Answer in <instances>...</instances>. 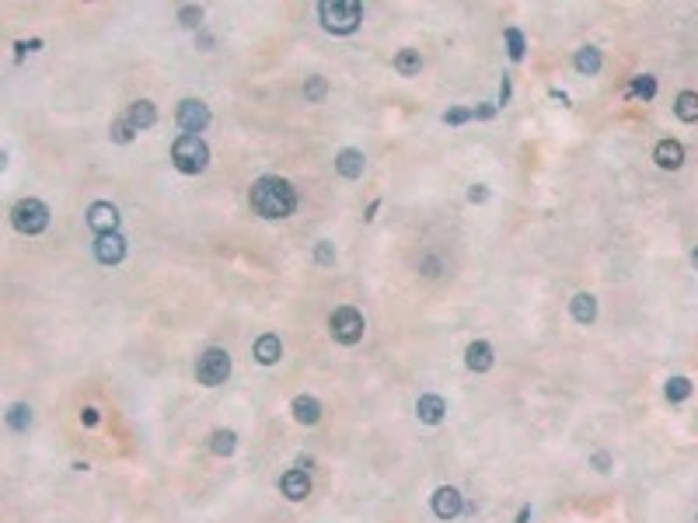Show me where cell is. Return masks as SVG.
Here are the masks:
<instances>
[{
	"label": "cell",
	"mask_w": 698,
	"mask_h": 523,
	"mask_svg": "<svg viewBox=\"0 0 698 523\" xmlns=\"http://www.w3.org/2000/svg\"><path fill=\"white\" fill-rule=\"evenodd\" d=\"M363 168H367V157H363V150H356V147H346V150H339L335 154V171L342 175V178H360L363 175Z\"/></svg>",
	"instance_id": "12"
},
{
	"label": "cell",
	"mask_w": 698,
	"mask_h": 523,
	"mask_svg": "<svg viewBox=\"0 0 698 523\" xmlns=\"http://www.w3.org/2000/svg\"><path fill=\"white\" fill-rule=\"evenodd\" d=\"M234 446H238L234 429H216V432L209 436V450H213L216 457H231V454H234Z\"/></svg>",
	"instance_id": "23"
},
{
	"label": "cell",
	"mask_w": 698,
	"mask_h": 523,
	"mask_svg": "<svg viewBox=\"0 0 698 523\" xmlns=\"http://www.w3.org/2000/svg\"><path fill=\"white\" fill-rule=\"evenodd\" d=\"M465 363H468V370H472V373H486V370H493V363H496L493 345H489V342H482V338H475V342L468 345V352H465Z\"/></svg>",
	"instance_id": "15"
},
{
	"label": "cell",
	"mask_w": 698,
	"mask_h": 523,
	"mask_svg": "<svg viewBox=\"0 0 698 523\" xmlns=\"http://www.w3.org/2000/svg\"><path fill=\"white\" fill-rule=\"evenodd\" d=\"M531 520V506H520V513H517V523H527Z\"/></svg>",
	"instance_id": "39"
},
{
	"label": "cell",
	"mask_w": 698,
	"mask_h": 523,
	"mask_svg": "<svg viewBox=\"0 0 698 523\" xmlns=\"http://www.w3.org/2000/svg\"><path fill=\"white\" fill-rule=\"evenodd\" d=\"M304 95H307V102H321V98L328 95V84H325V77H307V84H304Z\"/></svg>",
	"instance_id": "31"
},
{
	"label": "cell",
	"mask_w": 698,
	"mask_h": 523,
	"mask_svg": "<svg viewBox=\"0 0 698 523\" xmlns=\"http://www.w3.org/2000/svg\"><path fill=\"white\" fill-rule=\"evenodd\" d=\"M179 25H182V28H200L202 25L200 4H182V7H179Z\"/></svg>",
	"instance_id": "29"
},
{
	"label": "cell",
	"mask_w": 698,
	"mask_h": 523,
	"mask_svg": "<svg viewBox=\"0 0 698 523\" xmlns=\"http://www.w3.org/2000/svg\"><path fill=\"white\" fill-rule=\"evenodd\" d=\"M653 161H657L664 171H678V168L685 164V147H681L678 140H660V143L653 147Z\"/></svg>",
	"instance_id": "11"
},
{
	"label": "cell",
	"mask_w": 698,
	"mask_h": 523,
	"mask_svg": "<svg viewBox=\"0 0 698 523\" xmlns=\"http://www.w3.org/2000/svg\"><path fill=\"white\" fill-rule=\"evenodd\" d=\"M290 412H294V418H297L300 425H314L321 418V402L314 395H297L294 405H290Z\"/></svg>",
	"instance_id": "16"
},
{
	"label": "cell",
	"mask_w": 698,
	"mask_h": 523,
	"mask_svg": "<svg viewBox=\"0 0 698 523\" xmlns=\"http://www.w3.org/2000/svg\"><path fill=\"white\" fill-rule=\"evenodd\" d=\"M252 209L262 216V220H283L297 209V189L280 178V175H266L252 185Z\"/></svg>",
	"instance_id": "1"
},
{
	"label": "cell",
	"mask_w": 698,
	"mask_h": 523,
	"mask_svg": "<svg viewBox=\"0 0 698 523\" xmlns=\"http://www.w3.org/2000/svg\"><path fill=\"white\" fill-rule=\"evenodd\" d=\"M664 391H667V402H674V405L678 402H688L692 398V380L688 377H671Z\"/></svg>",
	"instance_id": "28"
},
{
	"label": "cell",
	"mask_w": 698,
	"mask_h": 523,
	"mask_svg": "<svg viewBox=\"0 0 698 523\" xmlns=\"http://www.w3.org/2000/svg\"><path fill=\"white\" fill-rule=\"evenodd\" d=\"M81 422H84L88 429H95V425H98V422H101L98 409H84V412H81Z\"/></svg>",
	"instance_id": "34"
},
{
	"label": "cell",
	"mask_w": 698,
	"mask_h": 523,
	"mask_svg": "<svg viewBox=\"0 0 698 523\" xmlns=\"http://www.w3.org/2000/svg\"><path fill=\"white\" fill-rule=\"evenodd\" d=\"M692 262H695V265H698V248H695V255H692Z\"/></svg>",
	"instance_id": "41"
},
{
	"label": "cell",
	"mask_w": 698,
	"mask_h": 523,
	"mask_svg": "<svg viewBox=\"0 0 698 523\" xmlns=\"http://www.w3.org/2000/svg\"><path fill=\"white\" fill-rule=\"evenodd\" d=\"M179 126L186 129V133H193V136H200L202 129L209 126V108L200 102V98H186V102L179 105Z\"/></svg>",
	"instance_id": "7"
},
{
	"label": "cell",
	"mask_w": 698,
	"mask_h": 523,
	"mask_svg": "<svg viewBox=\"0 0 698 523\" xmlns=\"http://www.w3.org/2000/svg\"><path fill=\"white\" fill-rule=\"evenodd\" d=\"M129 122L136 126V129H150L154 122H157V108H154V102H147V98H140V102H133L129 105Z\"/></svg>",
	"instance_id": "19"
},
{
	"label": "cell",
	"mask_w": 698,
	"mask_h": 523,
	"mask_svg": "<svg viewBox=\"0 0 698 523\" xmlns=\"http://www.w3.org/2000/svg\"><path fill=\"white\" fill-rule=\"evenodd\" d=\"M28 425H32V409H28L25 402H18V405H11V409H7V429L25 432Z\"/></svg>",
	"instance_id": "25"
},
{
	"label": "cell",
	"mask_w": 698,
	"mask_h": 523,
	"mask_svg": "<svg viewBox=\"0 0 698 523\" xmlns=\"http://www.w3.org/2000/svg\"><path fill=\"white\" fill-rule=\"evenodd\" d=\"M594 468H597L600 475H604V471H611V457H607L604 450H597V454H594Z\"/></svg>",
	"instance_id": "35"
},
{
	"label": "cell",
	"mask_w": 698,
	"mask_h": 523,
	"mask_svg": "<svg viewBox=\"0 0 698 523\" xmlns=\"http://www.w3.org/2000/svg\"><path fill=\"white\" fill-rule=\"evenodd\" d=\"M172 161H175V168L182 175H200V171H206V164H209V147L202 143L200 136L182 133L172 143Z\"/></svg>",
	"instance_id": "3"
},
{
	"label": "cell",
	"mask_w": 698,
	"mask_h": 523,
	"mask_svg": "<svg viewBox=\"0 0 698 523\" xmlns=\"http://www.w3.org/2000/svg\"><path fill=\"white\" fill-rule=\"evenodd\" d=\"M569 311H573V321H576V324H594V321H597V300H594L590 293H576L573 304H569Z\"/></svg>",
	"instance_id": "18"
},
{
	"label": "cell",
	"mask_w": 698,
	"mask_h": 523,
	"mask_svg": "<svg viewBox=\"0 0 698 523\" xmlns=\"http://www.w3.org/2000/svg\"><path fill=\"white\" fill-rule=\"evenodd\" d=\"M419 269H426V276H437V272H440V262H437V258H422Z\"/></svg>",
	"instance_id": "37"
},
{
	"label": "cell",
	"mask_w": 698,
	"mask_h": 523,
	"mask_svg": "<svg viewBox=\"0 0 698 523\" xmlns=\"http://www.w3.org/2000/svg\"><path fill=\"white\" fill-rule=\"evenodd\" d=\"M318 18L321 28L332 35H353L363 21V7L360 0H321L318 4Z\"/></svg>",
	"instance_id": "2"
},
{
	"label": "cell",
	"mask_w": 698,
	"mask_h": 523,
	"mask_svg": "<svg viewBox=\"0 0 698 523\" xmlns=\"http://www.w3.org/2000/svg\"><path fill=\"white\" fill-rule=\"evenodd\" d=\"M11 223H14L18 234L35 237V234H42L49 227V206L42 199H18L11 206Z\"/></svg>",
	"instance_id": "4"
},
{
	"label": "cell",
	"mask_w": 698,
	"mask_h": 523,
	"mask_svg": "<svg viewBox=\"0 0 698 523\" xmlns=\"http://www.w3.org/2000/svg\"><path fill=\"white\" fill-rule=\"evenodd\" d=\"M84 220H88V227L95 230V234H115L119 230V209L112 206V203H91L88 213H84Z\"/></svg>",
	"instance_id": "9"
},
{
	"label": "cell",
	"mask_w": 698,
	"mask_h": 523,
	"mask_svg": "<svg viewBox=\"0 0 698 523\" xmlns=\"http://www.w3.org/2000/svg\"><path fill=\"white\" fill-rule=\"evenodd\" d=\"M628 95H632V98H642V102H653V95H657V77H649V74H639V77L632 81Z\"/></svg>",
	"instance_id": "27"
},
{
	"label": "cell",
	"mask_w": 698,
	"mask_h": 523,
	"mask_svg": "<svg viewBox=\"0 0 698 523\" xmlns=\"http://www.w3.org/2000/svg\"><path fill=\"white\" fill-rule=\"evenodd\" d=\"M496 115V105H475V119H493Z\"/></svg>",
	"instance_id": "36"
},
{
	"label": "cell",
	"mask_w": 698,
	"mask_h": 523,
	"mask_svg": "<svg viewBox=\"0 0 698 523\" xmlns=\"http://www.w3.org/2000/svg\"><path fill=\"white\" fill-rule=\"evenodd\" d=\"M395 70H399L401 77H415V74L422 70V56H419V49H399V56H395Z\"/></svg>",
	"instance_id": "22"
},
{
	"label": "cell",
	"mask_w": 698,
	"mask_h": 523,
	"mask_svg": "<svg viewBox=\"0 0 698 523\" xmlns=\"http://www.w3.org/2000/svg\"><path fill=\"white\" fill-rule=\"evenodd\" d=\"M227 377H231V352L220 349V345H209L200 359H196V380L206 384V388H216V384H224Z\"/></svg>",
	"instance_id": "5"
},
{
	"label": "cell",
	"mask_w": 698,
	"mask_h": 523,
	"mask_svg": "<svg viewBox=\"0 0 698 523\" xmlns=\"http://www.w3.org/2000/svg\"><path fill=\"white\" fill-rule=\"evenodd\" d=\"M415 416H419V422H426V425H440L444 416H447V402L440 395H419Z\"/></svg>",
	"instance_id": "14"
},
{
	"label": "cell",
	"mask_w": 698,
	"mask_h": 523,
	"mask_svg": "<svg viewBox=\"0 0 698 523\" xmlns=\"http://www.w3.org/2000/svg\"><path fill=\"white\" fill-rule=\"evenodd\" d=\"M472 119H475V108H465V105L444 112V122H447V126H465V122H472Z\"/></svg>",
	"instance_id": "30"
},
{
	"label": "cell",
	"mask_w": 698,
	"mask_h": 523,
	"mask_svg": "<svg viewBox=\"0 0 698 523\" xmlns=\"http://www.w3.org/2000/svg\"><path fill=\"white\" fill-rule=\"evenodd\" d=\"M328 328H332V338L339 345H356L363 338L367 321H363V314L356 311V307H335L332 317H328Z\"/></svg>",
	"instance_id": "6"
},
{
	"label": "cell",
	"mask_w": 698,
	"mask_h": 523,
	"mask_svg": "<svg viewBox=\"0 0 698 523\" xmlns=\"http://www.w3.org/2000/svg\"><path fill=\"white\" fill-rule=\"evenodd\" d=\"M280 356H283V342H280V335H262V338L255 342V359H259L262 366L280 363Z\"/></svg>",
	"instance_id": "17"
},
{
	"label": "cell",
	"mask_w": 698,
	"mask_h": 523,
	"mask_svg": "<svg viewBox=\"0 0 698 523\" xmlns=\"http://www.w3.org/2000/svg\"><path fill=\"white\" fill-rule=\"evenodd\" d=\"M461 510H465V499H461V492L454 485H440L433 492V513H437V520H458Z\"/></svg>",
	"instance_id": "8"
},
{
	"label": "cell",
	"mask_w": 698,
	"mask_h": 523,
	"mask_svg": "<svg viewBox=\"0 0 698 523\" xmlns=\"http://www.w3.org/2000/svg\"><path fill=\"white\" fill-rule=\"evenodd\" d=\"M674 115L681 122H698V91H681L674 102Z\"/></svg>",
	"instance_id": "20"
},
{
	"label": "cell",
	"mask_w": 698,
	"mask_h": 523,
	"mask_svg": "<svg viewBox=\"0 0 698 523\" xmlns=\"http://www.w3.org/2000/svg\"><path fill=\"white\" fill-rule=\"evenodd\" d=\"M573 63H576V70H580V74L594 77V74L600 70V63H604V60H600V49H597V46H583V49L576 53V60H573Z\"/></svg>",
	"instance_id": "21"
},
{
	"label": "cell",
	"mask_w": 698,
	"mask_h": 523,
	"mask_svg": "<svg viewBox=\"0 0 698 523\" xmlns=\"http://www.w3.org/2000/svg\"><path fill=\"white\" fill-rule=\"evenodd\" d=\"M503 39H506V56H510L513 63H520V60H524V53H527L524 32H520V28H506V32H503Z\"/></svg>",
	"instance_id": "24"
},
{
	"label": "cell",
	"mask_w": 698,
	"mask_h": 523,
	"mask_svg": "<svg viewBox=\"0 0 698 523\" xmlns=\"http://www.w3.org/2000/svg\"><path fill=\"white\" fill-rule=\"evenodd\" d=\"M377 209H381V199H374V203L367 206V216H363V220H374V213H377Z\"/></svg>",
	"instance_id": "40"
},
{
	"label": "cell",
	"mask_w": 698,
	"mask_h": 523,
	"mask_svg": "<svg viewBox=\"0 0 698 523\" xmlns=\"http://www.w3.org/2000/svg\"><path fill=\"white\" fill-rule=\"evenodd\" d=\"M280 492L290 499V503H300V499H307L311 496V478H307V471H300V468H294V471H287L283 478H280Z\"/></svg>",
	"instance_id": "13"
},
{
	"label": "cell",
	"mask_w": 698,
	"mask_h": 523,
	"mask_svg": "<svg viewBox=\"0 0 698 523\" xmlns=\"http://www.w3.org/2000/svg\"><path fill=\"white\" fill-rule=\"evenodd\" d=\"M95 258L101 265H119L126 258V237L115 230V234H101L95 237Z\"/></svg>",
	"instance_id": "10"
},
{
	"label": "cell",
	"mask_w": 698,
	"mask_h": 523,
	"mask_svg": "<svg viewBox=\"0 0 698 523\" xmlns=\"http://www.w3.org/2000/svg\"><path fill=\"white\" fill-rule=\"evenodd\" d=\"M314 262H318V265H332V262H335V244H332V241H318Z\"/></svg>",
	"instance_id": "32"
},
{
	"label": "cell",
	"mask_w": 698,
	"mask_h": 523,
	"mask_svg": "<svg viewBox=\"0 0 698 523\" xmlns=\"http://www.w3.org/2000/svg\"><path fill=\"white\" fill-rule=\"evenodd\" d=\"M140 129L129 122V115H122V119H115L112 126H108V136H112V143H133V136H136Z\"/></svg>",
	"instance_id": "26"
},
{
	"label": "cell",
	"mask_w": 698,
	"mask_h": 523,
	"mask_svg": "<svg viewBox=\"0 0 698 523\" xmlns=\"http://www.w3.org/2000/svg\"><path fill=\"white\" fill-rule=\"evenodd\" d=\"M499 105H510V77H503L499 84Z\"/></svg>",
	"instance_id": "38"
},
{
	"label": "cell",
	"mask_w": 698,
	"mask_h": 523,
	"mask_svg": "<svg viewBox=\"0 0 698 523\" xmlns=\"http://www.w3.org/2000/svg\"><path fill=\"white\" fill-rule=\"evenodd\" d=\"M489 199V185H472L468 189V203H486Z\"/></svg>",
	"instance_id": "33"
}]
</instances>
